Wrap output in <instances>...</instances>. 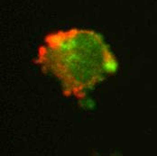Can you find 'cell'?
Wrapping results in <instances>:
<instances>
[{
    "instance_id": "1",
    "label": "cell",
    "mask_w": 157,
    "mask_h": 156,
    "mask_svg": "<svg viewBox=\"0 0 157 156\" xmlns=\"http://www.w3.org/2000/svg\"><path fill=\"white\" fill-rule=\"evenodd\" d=\"M35 63L57 78L66 97L84 99L95 87L117 71L118 63L103 36L71 28L46 34Z\"/></svg>"
}]
</instances>
